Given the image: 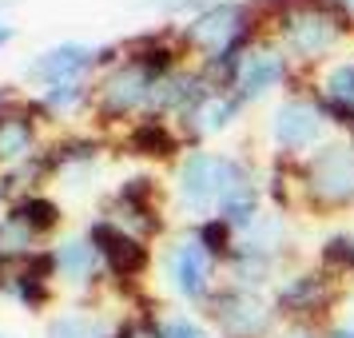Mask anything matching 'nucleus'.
Returning <instances> with one entry per match:
<instances>
[{"mask_svg": "<svg viewBox=\"0 0 354 338\" xmlns=\"http://www.w3.org/2000/svg\"><path fill=\"white\" fill-rule=\"evenodd\" d=\"M267 36L290 56V64L315 80V72L338 60L354 44V20L330 0H295L267 20Z\"/></svg>", "mask_w": 354, "mask_h": 338, "instance_id": "nucleus-1", "label": "nucleus"}, {"mask_svg": "<svg viewBox=\"0 0 354 338\" xmlns=\"http://www.w3.org/2000/svg\"><path fill=\"white\" fill-rule=\"evenodd\" d=\"M295 267V231L283 211H263L251 227L239 231V243L223 263V279L235 287L271 290Z\"/></svg>", "mask_w": 354, "mask_h": 338, "instance_id": "nucleus-2", "label": "nucleus"}, {"mask_svg": "<svg viewBox=\"0 0 354 338\" xmlns=\"http://www.w3.org/2000/svg\"><path fill=\"white\" fill-rule=\"evenodd\" d=\"M299 207L315 215H346L354 211V144L338 131L335 140L299 160Z\"/></svg>", "mask_w": 354, "mask_h": 338, "instance_id": "nucleus-3", "label": "nucleus"}, {"mask_svg": "<svg viewBox=\"0 0 354 338\" xmlns=\"http://www.w3.org/2000/svg\"><path fill=\"white\" fill-rule=\"evenodd\" d=\"M335 135V120L315 88H290L267 115V140L274 156H287V160H303Z\"/></svg>", "mask_w": 354, "mask_h": 338, "instance_id": "nucleus-4", "label": "nucleus"}, {"mask_svg": "<svg viewBox=\"0 0 354 338\" xmlns=\"http://www.w3.org/2000/svg\"><path fill=\"white\" fill-rule=\"evenodd\" d=\"M160 274L171 299L187 310H207L215 290L223 287V267L211 259V251L195 239V231L167 235L160 247Z\"/></svg>", "mask_w": 354, "mask_h": 338, "instance_id": "nucleus-5", "label": "nucleus"}, {"mask_svg": "<svg viewBox=\"0 0 354 338\" xmlns=\"http://www.w3.org/2000/svg\"><path fill=\"white\" fill-rule=\"evenodd\" d=\"M151 92H156V76L144 64H136L131 56L104 68L92 84V112H88L96 131H124L131 120L147 115Z\"/></svg>", "mask_w": 354, "mask_h": 338, "instance_id": "nucleus-6", "label": "nucleus"}, {"mask_svg": "<svg viewBox=\"0 0 354 338\" xmlns=\"http://www.w3.org/2000/svg\"><path fill=\"white\" fill-rule=\"evenodd\" d=\"M271 303L283 326H326L330 310L342 303V283L322 267H290L271 287Z\"/></svg>", "mask_w": 354, "mask_h": 338, "instance_id": "nucleus-7", "label": "nucleus"}, {"mask_svg": "<svg viewBox=\"0 0 354 338\" xmlns=\"http://www.w3.org/2000/svg\"><path fill=\"white\" fill-rule=\"evenodd\" d=\"M100 215L140 239H167V207H163V179L156 171H131L112 187Z\"/></svg>", "mask_w": 354, "mask_h": 338, "instance_id": "nucleus-8", "label": "nucleus"}, {"mask_svg": "<svg viewBox=\"0 0 354 338\" xmlns=\"http://www.w3.org/2000/svg\"><path fill=\"white\" fill-rule=\"evenodd\" d=\"M203 319L211 322V330L219 338H274L283 330L279 310L271 303V290H251L227 283L215 290V299L207 303Z\"/></svg>", "mask_w": 354, "mask_h": 338, "instance_id": "nucleus-9", "label": "nucleus"}, {"mask_svg": "<svg viewBox=\"0 0 354 338\" xmlns=\"http://www.w3.org/2000/svg\"><path fill=\"white\" fill-rule=\"evenodd\" d=\"M84 235L96 243L100 259H104V271H108V283H112L120 294H131V290L144 287V279L156 267V247L140 235H131L124 227H115L108 215H92L84 223Z\"/></svg>", "mask_w": 354, "mask_h": 338, "instance_id": "nucleus-10", "label": "nucleus"}, {"mask_svg": "<svg viewBox=\"0 0 354 338\" xmlns=\"http://www.w3.org/2000/svg\"><path fill=\"white\" fill-rule=\"evenodd\" d=\"M279 88H287V92H290V88H310V76H303L299 68L290 64L287 52L263 32L251 48L243 52L231 92L251 108V104H263L267 96H274Z\"/></svg>", "mask_w": 354, "mask_h": 338, "instance_id": "nucleus-11", "label": "nucleus"}, {"mask_svg": "<svg viewBox=\"0 0 354 338\" xmlns=\"http://www.w3.org/2000/svg\"><path fill=\"white\" fill-rule=\"evenodd\" d=\"M219 156L223 151H211V147H187L179 163L171 167L167 179V195H171V207L183 219H211L215 215V195H219Z\"/></svg>", "mask_w": 354, "mask_h": 338, "instance_id": "nucleus-12", "label": "nucleus"}, {"mask_svg": "<svg viewBox=\"0 0 354 338\" xmlns=\"http://www.w3.org/2000/svg\"><path fill=\"white\" fill-rule=\"evenodd\" d=\"M48 115L40 112L36 96H17L0 108V171H12L20 163L44 151Z\"/></svg>", "mask_w": 354, "mask_h": 338, "instance_id": "nucleus-13", "label": "nucleus"}, {"mask_svg": "<svg viewBox=\"0 0 354 338\" xmlns=\"http://www.w3.org/2000/svg\"><path fill=\"white\" fill-rule=\"evenodd\" d=\"M96 76H100V44H84V40L48 44L24 64V80L36 84V92L68 80H96Z\"/></svg>", "mask_w": 354, "mask_h": 338, "instance_id": "nucleus-14", "label": "nucleus"}, {"mask_svg": "<svg viewBox=\"0 0 354 338\" xmlns=\"http://www.w3.org/2000/svg\"><path fill=\"white\" fill-rule=\"evenodd\" d=\"M52 263H56V287L80 290V294H92V290L108 287V271H104V259H100L96 243L88 239L84 231H68L60 239H52Z\"/></svg>", "mask_w": 354, "mask_h": 338, "instance_id": "nucleus-15", "label": "nucleus"}, {"mask_svg": "<svg viewBox=\"0 0 354 338\" xmlns=\"http://www.w3.org/2000/svg\"><path fill=\"white\" fill-rule=\"evenodd\" d=\"M115 147L124 156H131V160L176 167L179 156L187 151V140H183V131L171 120H163V115H140V120H131L128 128L115 135Z\"/></svg>", "mask_w": 354, "mask_h": 338, "instance_id": "nucleus-16", "label": "nucleus"}, {"mask_svg": "<svg viewBox=\"0 0 354 338\" xmlns=\"http://www.w3.org/2000/svg\"><path fill=\"white\" fill-rule=\"evenodd\" d=\"M104 151H108L104 131H60V135H52L44 144V160L52 167V179L72 183V179L96 171Z\"/></svg>", "mask_w": 354, "mask_h": 338, "instance_id": "nucleus-17", "label": "nucleus"}, {"mask_svg": "<svg viewBox=\"0 0 354 338\" xmlns=\"http://www.w3.org/2000/svg\"><path fill=\"white\" fill-rule=\"evenodd\" d=\"M4 299L17 303L20 310H28V314H44L56 303V263H52V247L36 251L28 263L12 267L8 287H4Z\"/></svg>", "mask_w": 354, "mask_h": 338, "instance_id": "nucleus-18", "label": "nucleus"}, {"mask_svg": "<svg viewBox=\"0 0 354 338\" xmlns=\"http://www.w3.org/2000/svg\"><path fill=\"white\" fill-rule=\"evenodd\" d=\"M243 112H247V104H243L231 88H215L187 120H179L176 128L183 131L187 147H207V140H219L223 131L235 128Z\"/></svg>", "mask_w": 354, "mask_h": 338, "instance_id": "nucleus-19", "label": "nucleus"}, {"mask_svg": "<svg viewBox=\"0 0 354 338\" xmlns=\"http://www.w3.org/2000/svg\"><path fill=\"white\" fill-rule=\"evenodd\" d=\"M8 215H17L20 223L28 227L32 235H40L44 243H52L60 235V227H64V203L48 191H24L17 195L12 203H8Z\"/></svg>", "mask_w": 354, "mask_h": 338, "instance_id": "nucleus-20", "label": "nucleus"}, {"mask_svg": "<svg viewBox=\"0 0 354 338\" xmlns=\"http://www.w3.org/2000/svg\"><path fill=\"white\" fill-rule=\"evenodd\" d=\"M112 326L115 319L96 310V306H68L44 322L40 338H112Z\"/></svg>", "mask_w": 354, "mask_h": 338, "instance_id": "nucleus-21", "label": "nucleus"}, {"mask_svg": "<svg viewBox=\"0 0 354 338\" xmlns=\"http://www.w3.org/2000/svg\"><path fill=\"white\" fill-rule=\"evenodd\" d=\"M92 84L96 80H68V84L40 88L36 104H40V112L48 115V124L68 120V115H80V112H92Z\"/></svg>", "mask_w": 354, "mask_h": 338, "instance_id": "nucleus-22", "label": "nucleus"}, {"mask_svg": "<svg viewBox=\"0 0 354 338\" xmlns=\"http://www.w3.org/2000/svg\"><path fill=\"white\" fill-rule=\"evenodd\" d=\"M319 267L326 274H335L338 283L354 279V231H330L326 239L319 243Z\"/></svg>", "mask_w": 354, "mask_h": 338, "instance_id": "nucleus-23", "label": "nucleus"}, {"mask_svg": "<svg viewBox=\"0 0 354 338\" xmlns=\"http://www.w3.org/2000/svg\"><path fill=\"white\" fill-rule=\"evenodd\" d=\"M195 239L203 243L211 251V259L223 267L227 259H231V251H235V243H239V227H231L227 219H219V215H211V219H199V223H192Z\"/></svg>", "mask_w": 354, "mask_h": 338, "instance_id": "nucleus-24", "label": "nucleus"}, {"mask_svg": "<svg viewBox=\"0 0 354 338\" xmlns=\"http://www.w3.org/2000/svg\"><path fill=\"white\" fill-rule=\"evenodd\" d=\"M156 335L160 338H215L211 322L203 314H195V310H160Z\"/></svg>", "mask_w": 354, "mask_h": 338, "instance_id": "nucleus-25", "label": "nucleus"}, {"mask_svg": "<svg viewBox=\"0 0 354 338\" xmlns=\"http://www.w3.org/2000/svg\"><path fill=\"white\" fill-rule=\"evenodd\" d=\"M140 4H144V8H160L163 17H171V24H176V20L199 17L203 8L219 4V0H140Z\"/></svg>", "mask_w": 354, "mask_h": 338, "instance_id": "nucleus-26", "label": "nucleus"}, {"mask_svg": "<svg viewBox=\"0 0 354 338\" xmlns=\"http://www.w3.org/2000/svg\"><path fill=\"white\" fill-rule=\"evenodd\" d=\"M251 4L259 8V17H263V20H271L274 12H283L287 4H295V0H251Z\"/></svg>", "mask_w": 354, "mask_h": 338, "instance_id": "nucleus-27", "label": "nucleus"}, {"mask_svg": "<svg viewBox=\"0 0 354 338\" xmlns=\"http://www.w3.org/2000/svg\"><path fill=\"white\" fill-rule=\"evenodd\" d=\"M322 338H354V322H326Z\"/></svg>", "mask_w": 354, "mask_h": 338, "instance_id": "nucleus-28", "label": "nucleus"}, {"mask_svg": "<svg viewBox=\"0 0 354 338\" xmlns=\"http://www.w3.org/2000/svg\"><path fill=\"white\" fill-rule=\"evenodd\" d=\"M12 40H17V24H12V20H0V52L8 48Z\"/></svg>", "mask_w": 354, "mask_h": 338, "instance_id": "nucleus-29", "label": "nucleus"}, {"mask_svg": "<svg viewBox=\"0 0 354 338\" xmlns=\"http://www.w3.org/2000/svg\"><path fill=\"white\" fill-rule=\"evenodd\" d=\"M17 96H20V92L12 88V84H0V108H4L8 100H17Z\"/></svg>", "mask_w": 354, "mask_h": 338, "instance_id": "nucleus-30", "label": "nucleus"}, {"mask_svg": "<svg viewBox=\"0 0 354 338\" xmlns=\"http://www.w3.org/2000/svg\"><path fill=\"white\" fill-rule=\"evenodd\" d=\"M330 4H335L342 17H351V20H354V0H330Z\"/></svg>", "mask_w": 354, "mask_h": 338, "instance_id": "nucleus-31", "label": "nucleus"}, {"mask_svg": "<svg viewBox=\"0 0 354 338\" xmlns=\"http://www.w3.org/2000/svg\"><path fill=\"white\" fill-rule=\"evenodd\" d=\"M0 338H17V335H12V330H4V326H0Z\"/></svg>", "mask_w": 354, "mask_h": 338, "instance_id": "nucleus-32", "label": "nucleus"}, {"mask_svg": "<svg viewBox=\"0 0 354 338\" xmlns=\"http://www.w3.org/2000/svg\"><path fill=\"white\" fill-rule=\"evenodd\" d=\"M4 207H8V199H4V191H0V211H4Z\"/></svg>", "mask_w": 354, "mask_h": 338, "instance_id": "nucleus-33", "label": "nucleus"}]
</instances>
